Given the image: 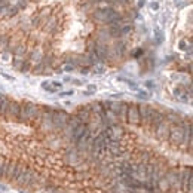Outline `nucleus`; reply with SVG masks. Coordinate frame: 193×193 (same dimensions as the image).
<instances>
[{
    "label": "nucleus",
    "mask_w": 193,
    "mask_h": 193,
    "mask_svg": "<svg viewBox=\"0 0 193 193\" xmlns=\"http://www.w3.org/2000/svg\"><path fill=\"white\" fill-rule=\"evenodd\" d=\"M71 83H73L74 86H82V85H83V82L79 79H71Z\"/></svg>",
    "instance_id": "obj_30"
},
{
    "label": "nucleus",
    "mask_w": 193,
    "mask_h": 193,
    "mask_svg": "<svg viewBox=\"0 0 193 193\" xmlns=\"http://www.w3.org/2000/svg\"><path fill=\"white\" fill-rule=\"evenodd\" d=\"M148 6H150V9H152L153 12H158L160 9V3L158 2V0H152Z\"/></svg>",
    "instance_id": "obj_23"
},
{
    "label": "nucleus",
    "mask_w": 193,
    "mask_h": 193,
    "mask_svg": "<svg viewBox=\"0 0 193 193\" xmlns=\"http://www.w3.org/2000/svg\"><path fill=\"white\" fill-rule=\"evenodd\" d=\"M148 97H150V94H147L146 91H138V98H141V100H147Z\"/></svg>",
    "instance_id": "obj_27"
},
{
    "label": "nucleus",
    "mask_w": 193,
    "mask_h": 193,
    "mask_svg": "<svg viewBox=\"0 0 193 193\" xmlns=\"http://www.w3.org/2000/svg\"><path fill=\"white\" fill-rule=\"evenodd\" d=\"M192 172H193L192 165H183V166H180V190H181V192H184L187 183L190 180Z\"/></svg>",
    "instance_id": "obj_10"
},
{
    "label": "nucleus",
    "mask_w": 193,
    "mask_h": 193,
    "mask_svg": "<svg viewBox=\"0 0 193 193\" xmlns=\"http://www.w3.org/2000/svg\"><path fill=\"white\" fill-rule=\"evenodd\" d=\"M153 109H155V107L148 105L146 102H140V119H141V126L148 128L152 114H153Z\"/></svg>",
    "instance_id": "obj_6"
},
{
    "label": "nucleus",
    "mask_w": 193,
    "mask_h": 193,
    "mask_svg": "<svg viewBox=\"0 0 193 193\" xmlns=\"http://www.w3.org/2000/svg\"><path fill=\"white\" fill-rule=\"evenodd\" d=\"M0 74H2V76H3L6 80H9V82H13V80H15V77H13V76H11V74H8V73H3V71H2Z\"/></svg>",
    "instance_id": "obj_29"
},
{
    "label": "nucleus",
    "mask_w": 193,
    "mask_h": 193,
    "mask_svg": "<svg viewBox=\"0 0 193 193\" xmlns=\"http://www.w3.org/2000/svg\"><path fill=\"white\" fill-rule=\"evenodd\" d=\"M73 94H74V89H68V91L59 92V97H71Z\"/></svg>",
    "instance_id": "obj_25"
},
{
    "label": "nucleus",
    "mask_w": 193,
    "mask_h": 193,
    "mask_svg": "<svg viewBox=\"0 0 193 193\" xmlns=\"http://www.w3.org/2000/svg\"><path fill=\"white\" fill-rule=\"evenodd\" d=\"M144 3H146V0H140V2H138V8H143Z\"/></svg>",
    "instance_id": "obj_32"
},
{
    "label": "nucleus",
    "mask_w": 193,
    "mask_h": 193,
    "mask_svg": "<svg viewBox=\"0 0 193 193\" xmlns=\"http://www.w3.org/2000/svg\"><path fill=\"white\" fill-rule=\"evenodd\" d=\"M20 113H21V102L15 101V100H11L8 113H6V119L8 120H12V122H18L20 120Z\"/></svg>",
    "instance_id": "obj_7"
},
{
    "label": "nucleus",
    "mask_w": 193,
    "mask_h": 193,
    "mask_svg": "<svg viewBox=\"0 0 193 193\" xmlns=\"http://www.w3.org/2000/svg\"><path fill=\"white\" fill-rule=\"evenodd\" d=\"M95 92H97V85H88L86 91L83 92V95H94Z\"/></svg>",
    "instance_id": "obj_22"
},
{
    "label": "nucleus",
    "mask_w": 193,
    "mask_h": 193,
    "mask_svg": "<svg viewBox=\"0 0 193 193\" xmlns=\"http://www.w3.org/2000/svg\"><path fill=\"white\" fill-rule=\"evenodd\" d=\"M155 37H156V40H158V42H162V39H163V34L160 33L159 28H156V30H155Z\"/></svg>",
    "instance_id": "obj_26"
},
{
    "label": "nucleus",
    "mask_w": 193,
    "mask_h": 193,
    "mask_svg": "<svg viewBox=\"0 0 193 193\" xmlns=\"http://www.w3.org/2000/svg\"><path fill=\"white\" fill-rule=\"evenodd\" d=\"M16 166H18V162L16 160H9V163H8V174H6L5 181H8V183L13 181V175H15Z\"/></svg>",
    "instance_id": "obj_12"
},
{
    "label": "nucleus",
    "mask_w": 193,
    "mask_h": 193,
    "mask_svg": "<svg viewBox=\"0 0 193 193\" xmlns=\"http://www.w3.org/2000/svg\"><path fill=\"white\" fill-rule=\"evenodd\" d=\"M51 85H52L55 89H58V91L63 88V83H61V82H55V80H51Z\"/></svg>",
    "instance_id": "obj_28"
},
{
    "label": "nucleus",
    "mask_w": 193,
    "mask_h": 193,
    "mask_svg": "<svg viewBox=\"0 0 193 193\" xmlns=\"http://www.w3.org/2000/svg\"><path fill=\"white\" fill-rule=\"evenodd\" d=\"M126 123L132 126H141L140 119V102H129L128 116H126Z\"/></svg>",
    "instance_id": "obj_5"
},
{
    "label": "nucleus",
    "mask_w": 193,
    "mask_h": 193,
    "mask_svg": "<svg viewBox=\"0 0 193 193\" xmlns=\"http://www.w3.org/2000/svg\"><path fill=\"white\" fill-rule=\"evenodd\" d=\"M9 102H11V100L8 97L0 98V117H6L8 109H9Z\"/></svg>",
    "instance_id": "obj_15"
},
{
    "label": "nucleus",
    "mask_w": 193,
    "mask_h": 193,
    "mask_svg": "<svg viewBox=\"0 0 193 193\" xmlns=\"http://www.w3.org/2000/svg\"><path fill=\"white\" fill-rule=\"evenodd\" d=\"M70 113L63 109H54V132H61L67 125Z\"/></svg>",
    "instance_id": "obj_4"
},
{
    "label": "nucleus",
    "mask_w": 193,
    "mask_h": 193,
    "mask_svg": "<svg viewBox=\"0 0 193 193\" xmlns=\"http://www.w3.org/2000/svg\"><path fill=\"white\" fill-rule=\"evenodd\" d=\"M76 68H77L76 66H73V64H70V63H64V66H63V70H64V71H67V73L74 71Z\"/></svg>",
    "instance_id": "obj_24"
},
{
    "label": "nucleus",
    "mask_w": 193,
    "mask_h": 193,
    "mask_svg": "<svg viewBox=\"0 0 193 193\" xmlns=\"http://www.w3.org/2000/svg\"><path fill=\"white\" fill-rule=\"evenodd\" d=\"M42 117V105L31 101L21 102V113H20V123H30L39 122Z\"/></svg>",
    "instance_id": "obj_1"
},
{
    "label": "nucleus",
    "mask_w": 193,
    "mask_h": 193,
    "mask_svg": "<svg viewBox=\"0 0 193 193\" xmlns=\"http://www.w3.org/2000/svg\"><path fill=\"white\" fill-rule=\"evenodd\" d=\"M24 64V57H13L12 58V67L18 71H21V67Z\"/></svg>",
    "instance_id": "obj_17"
},
{
    "label": "nucleus",
    "mask_w": 193,
    "mask_h": 193,
    "mask_svg": "<svg viewBox=\"0 0 193 193\" xmlns=\"http://www.w3.org/2000/svg\"><path fill=\"white\" fill-rule=\"evenodd\" d=\"M64 162H66L67 165H70V166H74V168H80V166L86 165L83 156L74 148V146L70 147L67 152L64 153Z\"/></svg>",
    "instance_id": "obj_3"
},
{
    "label": "nucleus",
    "mask_w": 193,
    "mask_h": 193,
    "mask_svg": "<svg viewBox=\"0 0 193 193\" xmlns=\"http://www.w3.org/2000/svg\"><path fill=\"white\" fill-rule=\"evenodd\" d=\"M42 88H43L46 92H51V94H55V92H58V89H55V88L51 85V82H49V80L42 82Z\"/></svg>",
    "instance_id": "obj_19"
},
{
    "label": "nucleus",
    "mask_w": 193,
    "mask_h": 193,
    "mask_svg": "<svg viewBox=\"0 0 193 193\" xmlns=\"http://www.w3.org/2000/svg\"><path fill=\"white\" fill-rule=\"evenodd\" d=\"M76 116L82 120V123H89L92 116V110H91V104H86V105H80L79 109L76 110Z\"/></svg>",
    "instance_id": "obj_11"
},
{
    "label": "nucleus",
    "mask_w": 193,
    "mask_h": 193,
    "mask_svg": "<svg viewBox=\"0 0 193 193\" xmlns=\"http://www.w3.org/2000/svg\"><path fill=\"white\" fill-rule=\"evenodd\" d=\"M165 120V112L163 110H159V109H153V114H152V119H150V123H148V128L152 132H155V129Z\"/></svg>",
    "instance_id": "obj_9"
},
{
    "label": "nucleus",
    "mask_w": 193,
    "mask_h": 193,
    "mask_svg": "<svg viewBox=\"0 0 193 193\" xmlns=\"http://www.w3.org/2000/svg\"><path fill=\"white\" fill-rule=\"evenodd\" d=\"M43 57H45V55H43V52H42L40 49H34L33 52L30 54V58H28V59L31 61L33 66H36V64H39V63L43 61Z\"/></svg>",
    "instance_id": "obj_14"
},
{
    "label": "nucleus",
    "mask_w": 193,
    "mask_h": 193,
    "mask_svg": "<svg viewBox=\"0 0 193 193\" xmlns=\"http://www.w3.org/2000/svg\"><path fill=\"white\" fill-rule=\"evenodd\" d=\"M64 82H71V77H70V76H66V77H64Z\"/></svg>",
    "instance_id": "obj_33"
},
{
    "label": "nucleus",
    "mask_w": 193,
    "mask_h": 193,
    "mask_svg": "<svg viewBox=\"0 0 193 193\" xmlns=\"http://www.w3.org/2000/svg\"><path fill=\"white\" fill-rule=\"evenodd\" d=\"M20 193H30V192H25V190H23V189H20Z\"/></svg>",
    "instance_id": "obj_35"
},
{
    "label": "nucleus",
    "mask_w": 193,
    "mask_h": 193,
    "mask_svg": "<svg viewBox=\"0 0 193 193\" xmlns=\"http://www.w3.org/2000/svg\"><path fill=\"white\" fill-rule=\"evenodd\" d=\"M144 85H146V88H148V89H153L155 88V82H152V80H147Z\"/></svg>",
    "instance_id": "obj_31"
},
{
    "label": "nucleus",
    "mask_w": 193,
    "mask_h": 193,
    "mask_svg": "<svg viewBox=\"0 0 193 193\" xmlns=\"http://www.w3.org/2000/svg\"><path fill=\"white\" fill-rule=\"evenodd\" d=\"M170 129H171V123L165 119V120L155 129L153 134H155V137H156L159 141H168V138H170Z\"/></svg>",
    "instance_id": "obj_8"
},
{
    "label": "nucleus",
    "mask_w": 193,
    "mask_h": 193,
    "mask_svg": "<svg viewBox=\"0 0 193 193\" xmlns=\"http://www.w3.org/2000/svg\"><path fill=\"white\" fill-rule=\"evenodd\" d=\"M8 187H5V184H0V190H6Z\"/></svg>",
    "instance_id": "obj_34"
},
{
    "label": "nucleus",
    "mask_w": 193,
    "mask_h": 193,
    "mask_svg": "<svg viewBox=\"0 0 193 193\" xmlns=\"http://www.w3.org/2000/svg\"><path fill=\"white\" fill-rule=\"evenodd\" d=\"M31 67H33L31 61L30 59H24V64H23V67H21V73H28L31 70Z\"/></svg>",
    "instance_id": "obj_21"
},
{
    "label": "nucleus",
    "mask_w": 193,
    "mask_h": 193,
    "mask_svg": "<svg viewBox=\"0 0 193 193\" xmlns=\"http://www.w3.org/2000/svg\"><path fill=\"white\" fill-rule=\"evenodd\" d=\"M165 180L170 184L172 193L180 190V166H170L165 170Z\"/></svg>",
    "instance_id": "obj_2"
},
{
    "label": "nucleus",
    "mask_w": 193,
    "mask_h": 193,
    "mask_svg": "<svg viewBox=\"0 0 193 193\" xmlns=\"http://www.w3.org/2000/svg\"><path fill=\"white\" fill-rule=\"evenodd\" d=\"M8 163H9V160L5 159L3 156H0V180H5V178H6V174H8Z\"/></svg>",
    "instance_id": "obj_16"
},
{
    "label": "nucleus",
    "mask_w": 193,
    "mask_h": 193,
    "mask_svg": "<svg viewBox=\"0 0 193 193\" xmlns=\"http://www.w3.org/2000/svg\"><path fill=\"white\" fill-rule=\"evenodd\" d=\"M0 58H2V61H5V63H9L12 58V52L9 49H6V51H3L2 54H0Z\"/></svg>",
    "instance_id": "obj_20"
},
{
    "label": "nucleus",
    "mask_w": 193,
    "mask_h": 193,
    "mask_svg": "<svg viewBox=\"0 0 193 193\" xmlns=\"http://www.w3.org/2000/svg\"><path fill=\"white\" fill-rule=\"evenodd\" d=\"M128 109H129V102L120 101V109H119V122L120 123H126V116H128Z\"/></svg>",
    "instance_id": "obj_13"
},
{
    "label": "nucleus",
    "mask_w": 193,
    "mask_h": 193,
    "mask_svg": "<svg viewBox=\"0 0 193 193\" xmlns=\"http://www.w3.org/2000/svg\"><path fill=\"white\" fill-rule=\"evenodd\" d=\"M120 33H122V37L129 36V34L132 33V25H131V24H123V25L120 27Z\"/></svg>",
    "instance_id": "obj_18"
}]
</instances>
